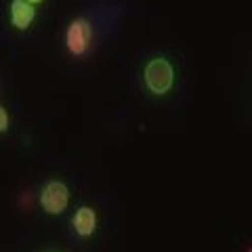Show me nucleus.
<instances>
[{
	"label": "nucleus",
	"mask_w": 252,
	"mask_h": 252,
	"mask_svg": "<svg viewBox=\"0 0 252 252\" xmlns=\"http://www.w3.org/2000/svg\"><path fill=\"white\" fill-rule=\"evenodd\" d=\"M97 225H99V217H97V210L93 206H80L74 217H72V227L76 235H80V238H91L97 231Z\"/></svg>",
	"instance_id": "39448f33"
},
{
	"label": "nucleus",
	"mask_w": 252,
	"mask_h": 252,
	"mask_svg": "<svg viewBox=\"0 0 252 252\" xmlns=\"http://www.w3.org/2000/svg\"><path fill=\"white\" fill-rule=\"evenodd\" d=\"M9 124H11V118H9V112L0 105V132H6L9 130Z\"/></svg>",
	"instance_id": "423d86ee"
},
{
	"label": "nucleus",
	"mask_w": 252,
	"mask_h": 252,
	"mask_svg": "<svg viewBox=\"0 0 252 252\" xmlns=\"http://www.w3.org/2000/svg\"><path fill=\"white\" fill-rule=\"evenodd\" d=\"M36 6L26 2V0H11L9 2V17H11V26L15 30L26 32L32 28V23L36 21Z\"/></svg>",
	"instance_id": "20e7f679"
},
{
	"label": "nucleus",
	"mask_w": 252,
	"mask_h": 252,
	"mask_svg": "<svg viewBox=\"0 0 252 252\" xmlns=\"http://www.w3.org/2000/svg\"><path fill=\"white\" fill-rule=\"evenodd\" d=\"M93 21L86 15H78L65 28V49L72 57L80 59L84 55H89L93 46Z\"/></svg>",
	"instance_id": "f03ea898"
},
{
	"label": "nucleus",
	"mask_w": 252,
	"mask_h": 252,
	"mask_svg": "<svg viewBox=\"0 0 252 252\" xmlns=\"http://www.w3.org/2000/svg\"><path fill=\"white\" fill-rule=\"evenodd\" d=\"M143 82L152 94L164 97L175 86V65L166 57H152L143 67Z\"/></svg>",
	"instance_id": "f257e3e1"
},
{
	"label": "nucleus",
	"mask_w": 252,
	"mask_h": 252,
	"mask_svg": "<svg viewBox=\"0 0 252 252\" xmlns=\"http://www.w3.org/2000/svg\"><path fill=\"white\" fill-rule=\"evenodd\" d=\"M26 2H30V4H40V2H44V0H26Z\"/></svg>",
	"instance_id": "0eeeda50"
},
{
	"label": "nucleus",
	"mask_w": 252,
	"mask_h": 252,
	"mask_svg": "<svg viewBox=\"0 0 252 252\" xmlns=\"http://www.w3.org/2000/svg\"><path fill=\"white\" fill-rule=\"evenodd\" d=\"M67 204H69V189L63 181L57 179H51L46 181L40 189V206L46 215H63L67 210Z\"/></svg>",
	"instance_id": "7ed1b4c3"
}]
</instances>
